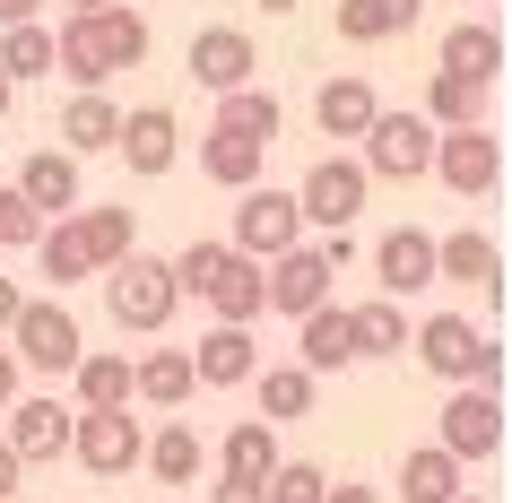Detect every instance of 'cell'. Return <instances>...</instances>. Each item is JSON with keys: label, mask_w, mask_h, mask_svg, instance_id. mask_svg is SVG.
<instances>
[{"label": "cell", "mask_w": 512, "mask_h": 503, "mask_svg": "<svg viewBox=\"0 0 512 503\" xmlns=\"http://www.w3.org/2000/svg\"><path fill=\"white\" fill-rule=\"evenodd\" d=\"M183 356H191V382H200V391H235V382L261 373L252 321H217V330H200V347H183Z\"/></svg>", "instance_id": "5bb4252c"}, {"label": "cell", "mask_w": 512, "mask_h": 503, "mask_svg": "<svg viewBox=\"0 0 512 503\" xmlns=\"http://www.w3.org/2000/svg\"><path fill=\"white\" fill-rule=\"evenodd\" d=\"M165 269H174V287L200 295L217 321H261V313H270V295H261V261H243L235 243H183Z\"/></svg>", "instance_id": "7a4b0ae2"}, {"label": "cell", "mask_w": 512, "mask_h": 503, "mask_svg": "<svg viewBox=\"0 0 512 503\" xmlns=\"http://www.w3.org/2000/svg\"><path fill=\"white\" fill-rule=\"evenodd\" d=\"M365 191H374V174H365L356 157H322L296 183V217H304V226H322V235H339V226L365 217Z\"/></svg>", "instance_id": "8fae6325"}, {"label": "cell", "mask_w": 512, "mask_h": 503, "mask_svg": "<svg viewBox=\"0 0 512 503\" xmlns=\"http://www.w3.org/2000/svg\"><path fill=\"white\" fill-rule=\"evenodd\" d=\"M348 330H356V356H408V313H400V295L348 304Z\"/></svg>", "instance_id": "d6a6232c"}, {"label": "cell", "mask_w": 512, "mask_h": 503, "mask_svg": "<svg viewBox=\"0 0 512 503\" xmlns=\"http://www.w3.org/2000/svg\"><path fill=\"white\" fill-rule=\"evenodd\" d=\"M139 61H148V18L131 0H105V9L53 27V79L70 87H105L113 70H139Z\"/></svg>", "instance_id": "6da1fadb"}, {"label": "cell", "mask_w": 512, "mask_h": 503, "mask_svg": "<svg viewBox=\"0 0 512 503\" xmlns=\"http://www.w3.org/2000/svg\"><path fill=\"white\" fill-rule=\"evenodd\" d=\"M18 304H27V287H18V278H0V339H9V321H18Z\"/></svg>", "instance_id": "b9f144b4"}, {"label": "cell", "mask_w": 512, "mask_h": 503, "mask_svg": "<svg viewBox=\"0 0 512 503\" xmlns=\"http://www.w3.org/2000/svg\"><path fill=\"white\" fill-rule=\"evenodd\" d=\"M87 9H105V0H61V18H87Z\"/></svg>", "instance_id": "bcb514c9"}, {"label": "cell", "mask_w": 512, "mask_h": 503, "mask_svg": "<svg viewBox=\"0 0 512 503\" xmlns=\"http://www.w3.org/2000/svg\"><path fill=\"white\" fill-rule=\"evenodd\" d=\"M296 365H304V373H339V365H356L348 304H313V313L296 321Z\"/></svg>", "instance_id": "ffe728a7"}, {"label": "cell", "mask_w": 512, "mask_h": 503, "mask_svg": "<svg viewBox=\"0 0 512 503\" xmlns=\"http://www.w3.org/2000/svg\"><path fill=\"white\" fill-rule=\"evenodd\" d=\"M356 165H365L374 183H417V174L434 165V122L417 105L408 113H374L365 139H356Z\"/></svg>", "instance_id": "8992f818"}, {"label": "cell", "mask_w": 512, "mask_h": 503, "mask_svg": "<svg viewBox=\"0 0 512 503\" xmlns=\"http://www.w3.org/2000/svg\"><path fill=\"white\" fill-rule=\"evenodd\" d=\"M417 365L443 373V382L504 391V339H486L469 313H426V321H417Z\"/></svg>", "instance_id": "3957f363"}, {"label": "cell", "mask_w": 512, "mask_h": 503, "mask_svg": "<svg viewBox=\"0 0 512 503\" xmlns=\"http://www.w3.org/2000/svg\"><path fill=\"white\" fill-rule=\"evenodd\" d=\"M18 382H27V373H18V356H9V339H0V408L18 399Z\"/></svg>", "instance_id": "7bdbcfd3"}, {"label": "cell", "mask_w": 512, "mask_h": 503, "mask_svg": "<svg viewBox=\"0 0 512 503\" xmlns=\"http://www.w3.org/2000/svg\"><path fill=\"white\" fill-rule=\"evenodd\" d=\"M330 278H339V269L322 261V243H296V252L261 261V295H270V313H287V321H304L313 304H330Z\"/></svg>", "instance_id": "4fadbf2b"}, {"label": "cell", "mask_w": 512, "mask_h": 503, "mask_svg": "<svg viewBox=\"0 0 512 503\" xmlns=\"http://www.w3.org/2000/svg\"><path fill=\"white\" fill-rule=\"evenodd\" d=\"M322 486H330V469H313V460H278V469L261 477L270 503H322Z\"/></svg>", "instance_id": "74e56055"}, {"label": "cell", "mask_w": 512, "mask_h": 503, "mask_svg": "<svg viewBox=\"0 0 512 503\" xmlns=\"http://www.w3.org/2000/svg\"><path fill=\"white\" fill-rule=\"evenodd\" d=\"M27 252H35V269H44L61 295L79 287V278H96V269H87V243H79V226H70V217H44V235H35Z\"/></svg>", "instance_id": "1f68e13d"}, {"label": "cell", "mask_w": 512, "mask_h": 503, "mask_svg": "<svg viewBox=\"0 0 512 503\" xmlns=\"http://www.w3.org/2000/svg\"><path fill=\"white\" fill-rule=\"evenodd\" d=\"M452 503H486V495H469V486H460V495H452Z\"/></svg>", "instance_id": "681fc988"}, {"label": "cell", "mask_w": 512, "mask_h": 503, "mask_svg": "<svg viewBox=\"0 0 512 503\" xmlns=\"http://www.w3.org/2000/svg\"><path fill=\"white\" fill-rule=\"evenodd\" d=\"M18 477H27V460H18V451H9V443H0V503H9V495H18Z\"/></svg>", "instance_id": "60d3db41"}, {"label": "cell", "mask_w": 512, "mask_h": 503, "mask_svg": "<svg viewBox=\"0 0 512 503\" xmlns=\"http://www.w3.org/2000/svg\"><path fill=\"white\" fill-rule=\"evenodd\" d=\"M261 165H270L261 139H235V131H217V122H209V139H200V174H209V183L243 191V183H261Z\"/></svg>", "instance_id": "f1b7e54d"}, {"label": "cell", "mask_w": 512, "mask_h": 503, "mask_svg": "<svg viewBox=\"0 0 512 503\" xmlns=\"http://www.w3.org/2000/svg\"><path fill=\"white\" fill-rule=\"evenodd\" d=\"M460 486H469V469H460L443 443H426V451H408V460H400V495L408 503H452Z\"/></svg>", "instance_id": "f546056e"}, {"label": "cell", "mask_w": 512, "mask_h": 503, "mask_svg": "<svg viewBox=\"0 0 512 503\" xmlns=\"http://www.w3.org/2000/svg\"><path fill=\"white\" fill-rule=\"evenodd\" d=\"M9 356H18V373H70L87 356V330H79V313L61 304V295H27L18 304V321H9Z\"/></svg>", "instance_id": "5b68a950"}, {"label": "cell", "mask_w": 512, "mask_h": 503, "mask_svg": "<svg viewBox=\"0 0 512 503\" xmlns=\"http://www.w3.org/2000/svg\"><path fill=\"white\" fill-rule=\"evenodd\" d=\"M113 157L131 165L139 183L174 174V157H183V122H174V105H131V113H122V131H113Z\"/></svg>", "instance_id": "7c38bea8"}, {"label": "cell", "mask_w": 512, "mask_h": 503, "mask_svg": "<svg viewBox=\"0 0 512 503\" xmlns=\"http://www.w3.org/2000/svg\"><path fill=\"white\" fill-rule=\"evenodd\" d=\"M243 261H278V252H296L304 243V217H296V191L278 183H243L235 191V235H226Z\"/></svg>", "instance_id": "52a82bcc"}, {"label": "cell", "mask_w": 512, "mask_h": 503, "mask_svg": "<svg viewBox=\"0 0 512 503\" xmlns=\"http://www.w3.org/2000/svg\"><path fill=\"white\" fill-rule=\"evenodd\" d=\"M139 469L157 477V486H191V477H200V425H157V434H148V443H139Z\"/></svg>", "instance_id": "4316f807"}, {"label": "cell", "mask_w": 512, "mask_h": 503, "mask_svg": "<svg viewBox=\"0 0 512 503\" xmlns=\"http://www.w3.org/2000/svg\"><path fill=\"white\" fill-rule=\"evenodd\" d=\"M278 469V425L270 417H243V425H226V443H217V477H261Z\"/></svg>", "instance_id": "d4e9b609"}, {"label": "cell", "mask_w": 512, "mask_h": 503, "mask_svg": "<svg viewBox=\"0 0 512 503\" xmlns=\"http://www.w3.org/2000/svg\"><path fill=\"white\" fill-rule=\"evenodd\" d=\"M113 131H122V105H113L105 87H79V96L61 105V148H70V157H105Z\"/></svg>", "instance_id": "7402d4cb"}, {"label": "cell", "mask_w": 512, "mask_h": 503, "mask_svg": "<svg viewBox=\"0 0 512 503\" xmlns=\"http://www.w3.org/2000/svg\"><path fill=\"white\" fill-rule=\"evenodd\" d=\"M35 9H44V0H0V27H27Z\"/></svg>", "instance_id": "f6af8a7d"}, {"label": "cell", "mask_w": 512, "mask_h": 503, "mask_svg": "<svg viewBox=\"0 0 512 503\" xmlns=\"http://www.w3.org/2000/svg\"><path fill=\"white\" fill-rule=\"evenodd\" d=\"M191 391H200V382H191L183 347H148V356L131 365V399H139V408H183Z\"/></svg>", "instance_id": "cb8c5ba5"}, {"label": "cell", "mask_w": 512, "mask_h": 503, "mask_svg": "<svg viewBox=\"0 0 512 503\" xmlns=\"http://www.w3.org/2000/svg\"><path fill=\"white\" fill-rule=\"evenodd\" d=\"M105 278V313H113V330L122 339H157L165 321H174V304H183V287H174V269L157 261V252H131V261H113V269H96Z\"/></svg>", "instance_id": "277c9868"}, {"label": "cell", "mask_w": 512, "mask_h": 503, "mask_svg": "<svg viewBox=\"0 0 512 503\" xmlns=\"http://www.w3.org/2000/svg\"><path fill=\"white\" fill-rule=\"evenodd\" d=\"M0 79H53V27L27 18V27H0Z\"/></svg>", "instance_id": "d590c367"}, {"label": "cell", "mask_w": 512, "mask_h": 503, "mask_svg": "<svg viewBox=\"0 0 512 503\" xmlns=\"http://www.w3.org/2000/svg\"><path fill=\"white\" fill-rule=\"evenodd\" d=\"M9 105H18V87H9V79H0V122H9Z\"/></svg>", "instance_id": "7dc6e473"}, {"label": "cell", "mask_w": 512, "mask_h": 503, "mask_svg": "<svg viewBox=\"0 0 512 503\" xmlns=\"http://www.w3.org/2000/svg\"><path fill=\"white\" fill-rule=\"evenodd\" d=\"M0 443L18 451V460H61V451H70V408H61V399H9V434H0Z\"/></svg>", "instance_id": "d6986e66"}, {"label": "cell", "mask_w": 512, "mask_h": 503, "mask_svg": "<svg viewBox=\"0 0 512 503\" xmlns=\"http://www.w3.org/2000/svg\"><path fill=\"white\" fill-rule=\"evenodd\" d=\"M70 226H79V243H87V269H113V261H131V252H139L131 209H70Z\"/></svg>", "instance_id": "4dcf8cb0"}, {"label": "cell", "mask_w": 512, "mask_h": 503, "mask_svg": "<svg viewBox=\"0 0 512 503\" xmlns=\"http://www.w3.org/2000/svg\"><path fill=\"white\" fill-rule=\"evenodd\" d=\"M426 18V0H339V35L348 44H391Z\"/></svg>", "instance_id": "83f0119b"}, {"label": "cell", "mask_w": 512, "mask_h": 503, "mask_svg": "<svg viewBox=\"0 0 512 503\" xmlns=\"http://www.w3.org/2000/svg\"><path fill=\"white\" fill-rule=\"evenodd\" d=\"M139 443H148V425H139L131 408H79V417H70V460H79L87 477H131Z\"/></svg>", "instance_id": "9c48e42d"}, {"label": "cell", "mask_w": 512, "mask_h": 503, "mask_svg": "<svg viewBox=\"0 0 512 503\" xmlns=\"http://www.w3.org/2000/svg\"><path fill=\"white\" fill-rule=\"evenodd\" d=\"M209 503H270V495H261L252 477H217V486H209Z\"/></svg>", "instance_id": "ab89813d"}, {"label": "cell", "mask_w": 512, "mask_h": 503, "mask_svg": "<svg viewBox=\"0 0 512 503\" xmlns=\"http://www.w3.org/2000/svg\"><path fill=\"white\" fill-rule=\"evenodd\" d=\"M70 391H79V408H131V356H79Z\"/></svg>", "instance_id": "8d00e7d4"}, {"label": "cell", "mask_w": 512, "mask_h": 503, "mask_svg": "<svg viewBox=\"0 0 512 503\" xmlns=\"http://www.w3.org/2000/svg\"><path fill=\"white\" fill-rule=\"evenodd\" d=\"M313 391H322V373H304V365H261V373H252V399H261V417H270V425L313 417Z\"/></svg>", "instance_id": "484cf974"}, {"label": "cell", "mask_w": 512, "mask_h": 503, "mask_svg": "<svg viewBox=\"0 0 512 503\" xmlns=\"http://www.w3.org/2000/svg\"><path fill=\"white\" fill-rule=\"evenodd\" d=\"M434 443L452 451L460 469H478V460H495L504 451V391H478V382H452V399H443V434Z\"/></svg>", "instance_id": "30bf717a"}, {"label": "cell", "mask_w": 512, "mask_h": 503, "mask_svg": "<svg viewBox=\"0 0 512 503\" xmlns=\"http://www.w3.org/2000/svg\"><path fill=\"white\" fill-rule=\"evenodd\" d=\"M417 113H426L434 131H469V122H486V87H478V79H452V70H434Z\"/></svg>", "instance_id": "836d02e7"}, {"label": "cell", "mask_w": 512, "mask_h": 503, "mask_svg": "<svg viewBox=\"0 0 512 503\" xmlns=\"http://www.w3.org/2000/svg\"><path fill=\"white\" fill-rule=\"evenodd\" d=\"M35 235H44V217H35L18 191L0 183V252H18V243H35Z\"/></svg>", "instance_id": "f35d334b"}, {"label": "cell", "mask_w": 512, "mask_h": 503, "mask_svg": "<svg viewBox=\"0 0 512 503\" xmlns=\"http://www.w3.org/2000/svg\"><path fill=\"white\" fill-rule=\"evenodd\" d=\"M382 113V96H374V79H322L313 87V122H322V139H365V122Z\"/></svg>", "instance_id": "44dd1931"}, {"label": "cell", "mask_w": 512, "mask_h": 503, "mask_svg": "<svg viewBox=\"0 0 512 503\" xmlns=\"http://www.w3.org/2000/svg\"><path fill=\"white\" fill-rule=\"evenodd\" d=\"M322 503H382L374 486H348V477H339V486H322Z\"/></svg>", "instance_id": "ee69618b"}, {"label": "cell", "mask_w": 512, "mask_h": 503, "mask_svg": "<svg viewBox=\"0 0 512 503\" xmlns=\"http://www.w3.org/2000/svg\"><path fill=\"white\" fill-rule=\"evenodd\" d=\"M18 200H27L35 217H70V209H87V183H79V157L70 148H35L27 165H18Z\"/></svg>", "instance_id": "e0dca14e"}, {"label": "cell", "mask_w": 512, "mask_h": 503, "mask_svg": "<svg viewBox=\"0 0 512 503\" xmlns=\"http://www.w3.org/2000/svg\"><path fill=\"white\" fill-rule=\"evenodd\" d=\"M443 70H452V79L495 87V79H504V35L486 27V18H460V27L443 35Z\"/></svg>", "instance_id": "603a6c76"}, {"label": "cell", "mask_w": 512, "mask_h": 503, "mask_svg": "<svg viewBox=\"0 0 512 503\" xmlns=\"http://www.w3.org/2000/svg\"><path fill=\"white\" fill-rule=\"evenodd\" d=\"M426 174H443V191H460V200H495V191H504V139L486 131V122L434 131V165Z\"/></svg>", "instance_id": "ba28073f"}, {"label": "cell", "mask_w": 512, "mask_h": 503, "mask_svg": "<svg viewBox=\"0 0 512 503\" xmlns=\"http://www.w3.org/2000/svg\"><path fill=\"white\" fill-rule=\"evenodd\" d=\"M434 278H452V287H478L486 313L504 304V243L478 235V226H460V235H434Z\"/></svg>", "instance_id": "9a60e30c"}, {"label": "cell", "mask_w": 512, "mask_h": 503, "mask_svg": "<svg viewBox=\"0 0 512 503\" xmlns=\"http://www.w3.org/2000/svg\"><path fill=\"white\" fill-rule=\"evenodd\" d=\"M261 9H270V18H287V9H304V0H261Z\"/></svg>", "instance_id": "c3c4849f"}, {"label": "cell", "mask_w": 512, "mask_h": 503, "mask_svg": "<svg viewBox=\"0 0 512 503\" xmlns=\"http://www.w3.org/2000/svg\"><path fill=\"white\" fill-rule=\"evenodd\" d=\"M183 61H191V79L209 87V96H235V87H252V70H261V44L243 27H200Z\"/></svg>", "instance_id": "2e32d148"}, {"label": "cell", "mask_w": 512, "mask_h": 503, "mask_svg": "<svg viewBox=\"0 0 512 503\" xmlns=\"http://www.w3.org/2000/svg\"><path fill=\"white\" fill-rule=\"evenodd\" d=\"M217 131L261 139V148H270V139L287 131V113H278V96H270V87H235V96H217Z\"/></svg>", "instance_id": "e575fe53"}, {"label": "cell", "mask_w": 512, "mask_h": 503, "mask_svg": "<svg viewBox=\"0 0 512 503\" xmlns=\"http://www.w3.org/2000/svg\"><path fill=\"white\" fill-rule=\"evenodd\" d=\"M374 278H382V295L443 287V278H434V235H426V226H391V235L374 243Z\"/></svg>", "instance_id": "ac0fdd59"}]
</instances>
